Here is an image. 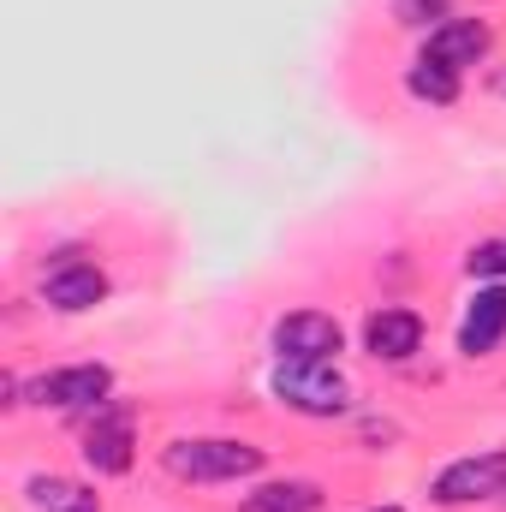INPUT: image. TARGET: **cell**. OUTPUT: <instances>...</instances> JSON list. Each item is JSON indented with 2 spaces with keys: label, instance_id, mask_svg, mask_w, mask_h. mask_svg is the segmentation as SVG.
Masks as SVG:
<instances>
[{
  "label": "cell",
  "instance_id": "8",
  "mask_svg": "<svg viewBox=\"0 0 506 512\" xmlns=\"http://www.w3.org/2000/svg\"><path fill=\"white\" fill-rule=\"evenodd\" d=\"M489 42H495L489 18H441L429 30V42H423V60H441V66L465 72V66H477L489 54Z\"/></svg>",
  "mask_w": 506,
  "mask_h": 512
},
{
  "label": "cell",
  "instance_id": "17",
  "mask_svg": "<svg viewBox=\"0 0 506 512\" xmlns=\"http://www.w3.org/2000/svg\"><path fill=\"white\" fill-rule=\"evenodd\" d=\"M501 90H506V78H501Z\"/></svg>",
  "mask_w": 506,
  "mask_h": 512
},
{
  "label": "cell",
  "instance_id": "14",
  "mask_svg": "<svg viewBox=\"0 0 506 512\" xmlns=\"http://www.w3.org/2000/svg\"><path fill=\"white\" fill-rule=\"evenodd\" d=\"M465 268H471V280H506V239L477 245V251L465 256Z\"/></svg>",
  "mask_w": 506,
  "mask_h": 512
},
{
  "label": "cell",
  "instance_id": "1",
  "mask_svg": "<svg viewBox=\"0 0 506 512\" xmlns=\"http://www.w3.org/2000/svg\"><path fill=\"white\" fill-rule=\"evenodd\" d=\"M167 471L179 483H239L262 471V447L251 441H227V435H209V441H173L167 447Z\"/></svg>",
  "mask_w": 506,
  "mask_h": 512
},
{
  "label": "cell",
  "instance_id": "6",
  "mask_svg": "<svg viewBox=\"0 0 506 512\" xmlns=\"http://www.w3.org/2000/svg\"><path fill=\"white\" fill-rule=\"evenodd\" d=\"M30 393H36V405H54V411H96L114 393V370L108 364H66V370L42 376Z\"/></svg>",
  "mask_w": 506,
  "mask_h": 512
},
{
  "label": "cell",
  "instance_id": "3",
  "mask_svg": "<svg viewBox=\"0 0 506 512\" xmlns=\"http://www.w3.org/2000/svg\"><path fill=\"white\" fill-rule=\"evenodd\" d=\"M84 459L96 477H126L131 459H137V429H131V411L120 399L96 405L90 411V429H84Z\"/></svg>",
  "mask_w": 506,
  "mask_h": 512
},
{
  "label": "cell",
  "instance_id": "5",
  "mask_svg": "<svg viewBox=\"0 0 506 512\" xmlns=\"http://www.w3.org/2000/svg\"><path fill=\"white\" fill-rule=\"evenodd\" d=\"M340 346H346V334L322 310H292L274 322V358L280 364H328Z\"/></svg>",
  "mask_w": 506,
  "mask_h": 512
},
{
  "label": "cell",
  "instance_id": "15",
  "mask_svg": "<svg viewBox=\"0 0 506 512\" xmlns=\"http://www.w3.org/2000/svg\"><path fill=\"white\" fill-rule=\"evenodd\" d=\"M393 12L399 24H429V18H447V0H399Z\"/></svg>",
  "mask_w": 506,
  "mask_h": 512
},
{
  "label": "cell",
  "instance_id": "13",
  "mask_svg": "<svg viewBox=\"0 0 506 512\" xmlns=\"http://www.w3.org/2000/svg\"><path fill=\"white\" fill-rule=\"evenodd\" d=\"M405 90H411L417 102L447 108V102H459V72H453V66H441V60H417V66L405 72Z\"/></svg>",
  "mask_w": 506,
  "mask_h": 512
},
{
  "label": "cell",
  "instance_id": "11",
  "mask_svg": "<svg viewBox=\"0 0 506 512\" xmlns=\"http://www.w3.org/2000/svg\"><path fill=\"white\" fill-rule=\"evenodd\" d=\"M24 495H30V507H42V512H102V495H96L90 483H78V477H54V471L30 477Z\"/></svg>",
  "mask_w": 506,
  "mask_h": 512
},
{
  "label": "cell",
  "instance_id": "4",
  "mask_svg": "<svg viewBox=\"0 0 506 512\" xmlns=\"http://www.w3.org/2000/svg\"><path fill=\"white\" fill-rule=\"evenodd\" d=\"M441 507H471V501H495L506 495V447H489V453H471V459H453L435 489H429Z\"/></svg>",
  "mask_w": 506,
  "mask_h": 512
},
{
  "label": "cell",
  "instance_id": "10",
  "mask_svg": "<svg viewBox=\"0 0 506 512\" xmlns=\"http://www.w3.org/2000/svg\"><path fill=\"white\" fill-rule=\"evenodd\" d=\"M501 334H506V286H489V292H477V304L465 310L459 352H465V358H489V352L501 346Z\"/></svg>",
  "mask_w": 506,
  "mask_h": 512
},
{
  "label": "cell",
  "instance_id": "16",
  "mask_svg": "<svg viewBox=\"0 0 506 512\" xmlns=\"http://www.w3.org/2000/svg\"><path fill=\"white\" fill-rule=\"evenodd\" d=\"M376 512H399V507H376Z\"/></svg>",
  "mask_w": 506,
  "mask_h": 512
},
{
  "label": "cell",
  "instance_id": "12",
  "mask_svg": "<svg viewBox=\"0 0 506 512\" xmlns=\"http://www.w3.org/2000/svg\"><path fill=\"white\" fill-rule=\"evenodd\" d=\"M322 507V489L316 483H262L245 495V512H316Z\"/></svg>",
  "mask_w": 506,
  "mask_h": 512
},
{
  "label": "cell",
  "instance_id": "7",
  "mask_svg": "<svg viewBox=\"0 0 506 512\" xmlns=\"http://www.w3.org/2000/svg\"><path fill=\"white\" fill-rule=\"evenodd\" d=\"M42 298H48V310H60V316H78V310H96L102 298H108V274L96 268V262H78V256H60L48 274H42Z\"/></svg>",
  "mask_w": 506,
  "mask_h": 512
},
{
  "label": "cell",
  "instance_id": "2",
  "mask_svg": "<svg viewBox=\"0 0 506 512\" xmlns=\"http://www.w3.org/2000/svg\"><path fill=\"white\" fill-rule=\"evenodd\" d=\"M346 376L334 370V358L328 364H280L274 370V399L280 405H292V411H304V417H340L346 411Z\"/></svg>",
  "mask_w": 506,
  "mask_h": 512
},
{
  "label": "cell",
  "instance_id": "9",
  "mask_svg": "<svg viewBox=\"0 0 506 512\" xmlns=\"http://www.w3.org/2000/svg\"><path fill=\"white\" fill-rule=\"evenodd\" d=\"M364 346L387 358V364H405L417 346H423V322H417V310H376L370 322H364Z\"/></svg>",
  "mask_w": 506,
  "mask_h": 512
}]
</instances>
